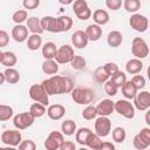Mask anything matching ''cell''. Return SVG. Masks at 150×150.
<instances>
[{
	"label": "cell",
	"mask_w": 150,
	"mask_h": 150,
	"mask_svg": "<svg viewBox=\"0 0 150 150\" xmlns=\"http://www.w3.org/2000/svg\"><path fill=\"white\" fill-rule=\"evenodd\" d=\"M42 87L50 95H61V94H69L74 88V82L70 77L53 75L49 79L42 81Z\"/></svg>",
	"instance_id": "obj_1"
},
{
	"label": "cell",
	"mask_w": 150,
	"mask_h": 150,
	"mask_svg": "<svg viewBox=\"0 0 150 150\" xmlns=\"http://www.w3.org/2000/svg\"><path fill=\"white\" fill-rule=\"evenodd\" d=\"M70 96L76 104L86 105L91 103V101L94 100V91L86 87H76V88L74 87L73 90L70 91Z\"/></svg>",
	"instance_id": "obj_2"
},
{
	"label": "cell",
	"mask_w": 150,
	"mask_h": 150,
	"mask_svg": "<svg viewBox=\"0 0 150 150\" xmlns=\"http://www.w3.org/2000/svg\"><path fill=\"white\" fill-rule=\"evenodd\" d=\"M114 110L128 120L135 117V107L128 100H118L117 102H114Z\"/></svg>",
	"instance_id": "obj_3"
},
{
	"label": "cell",
	"mask_w": 150,
	"mask_h": 150,
	"mask_svg": "<svg viewBox=\"0 0 150 150\" xmlns=\"http://www.w3.org/2000/svg\"><path fill=\"white\" fill-rule=\"evenodd\" d=\"M131 53L135 57L142 60L149 55V47L144 39L134 38L131 41Z\"/></svg>",
	"instance_id": "obj_4"
},
{
	"label": "cell",
	"mask_w": 150,
	"mask_h": 150,
	"mask_svg": "<svg viewBox=\"0 0 150 150\" xmlns=\"http://www.w3.org/2000/svg\"><path fill=\"white\" fill-rule=\"evenodd\" d=\"M29 97L35 101L39 102L43 105H48L49 103V95L47 94V91L45 90V88L42 87V84H33L29 88Z\"/></svg>",
	"instance_id": "obj_5"
},
{
	"label": "cell",
	"mask_w": 150,
	"mask_h": 150,
	"mask_svg": "<svg viewBox=\"0 0 150 150\" xmlns=\"http://www.w3.org/2000/svg\"><path fill=\"white\" fill-rule=\"evenodd\" d=\"M129 25L134 30H136L138 33H144L149 27V20L143 14L132 13L129 19Z\"/></svg>",
	"instance_id": "obj_6"
},
{
	"label": "cell",
	"mask_w": 150,
	"mask_h": 150,
	"mask_svg": "<svg viewBox=\"0 0 150 150\" xmlns=\"http://www.w3.org/2000/svg\"><path fill=\"white\" fill-rule=\"evenodd\" d=\"M73 12L75 13L76 18L80 20H88L91 16V11L88 6L86 0H74L73 1Z\"/></svg>",
	"instance_id": "obj_7"
},
{
	"label": "cell",
	"mask_w": 150,
	"mask_h": 150,
	"mask_svg": "<svg viewBox=\"0 0 150 150\" xmlns=\"http://www.w3.org/2000/svg\"><path fill=\"white\" fill-rule=\"evenodd\" d=\"M34 120H35V117L29 111H25V112H20L18 115H15L13 117V124L16 129L25 130L34 123Z\"/></svg>",
	"instance_id": "obj_8"
},
{
	"label": "cell",
	"mask_w": 150,
	"mask_h": 150,
	"mask_svg": "<svg viewBox=\"0 0 150 150\" xmlns=\"http://www.w3.org/2000/svg\"><path fill=\"white\" fill-rule=\"evenodd\" d=\"M74 55H75V52H74V48L71 46L62 45L61 47L57 48V52H56L54 60L59 64H64V63H69Z\"/></svg>",
	"instance_id": "obj_9"
},
{
	"label": "cell",
	"mask_w": 150,
	"mask_h": 150,
	"mask_svg": "<svg viewBox=\"0 0 150 150\" xmlns=\"http://www.w3.org/2000/svg\"><path fill=\"white\" fill-rule=\"evenodd\" d=\"M95 134H97L100 137H107L111 131V121L108 118V116H98L95 120Z\"/></svg>",
	"instance_id": "obj_10"
},
{
	"label": "cell",
	"mask_w": 150,
	"mask_h": 150,
	"mask_svg": "<svg viewBox=\"0 0 150 150\" xmlns=\"http://www.w3.org/2000/svg\"><path fill=\"white\" fill-rule=\"evenodd\" d=\"M21 141H22V135L19 131V129H13V130L8 129L1 134V142L6 145L18 146Z\"/></svg>",
	"instance_id": "obj_11"
},
{
	"label": "cell",
	"mask_w": 150,
	"mask_h": 150,
	"mask_svg": "<svg viewBox=\"0 0 150 150\" xmlns=\"http://www.w3.org/2000/svg\"><path fill=\"white\" fill-rule=\"evenodd\" d=\"M134 100V107L139 111H145L150 108V94L146 90H141L136 93Z\"/></svg>",
	"instance_id": "obj_12"
},
{
	"label": "cell",
	"mask_w": 150,
	"mask_h": 150,
	"mask_svg": "<svg viewBox=\"0 0 150 150\" xmlns=\"http://www.w3.org/2000/svg\"><path fill=\"white\" fill-rule=\"evenodd\" d=\"M64 141V137H63V134L60 132V131H52L46 141H45V148L47 150H57L60 149L61 144L63 143Z\"/></svg>",
	"instance_id": "obj_13"
},
{
	"label": "cell",
	"mask_w": 150,
	"mask_h": 150,
	"mask_svg": "<svg viewBox=\"0 0 150 150\" xmlns=\"http://www.w3.org/2000/svg\"><path fill=\"white\" fill-rule=\"evenodd\" d=\"M71 45L75 47V48H79V49H82L84 47H87L89 40H88V36L86 34L84 30H81V29H77L75 30L73 34H71Z\"/></svg>",
	"instance_id": "obj_14"
},
{
	"label": "cell",
	"mask_w": 150,
	"mask_h": 150,
	"mask_svg": "<svg viewBox=\"0 0 150 150\" xmlns=\"http://www.w3.org/2000/svg\"><path fill=\"white\" fill-rule=\"evenodd\" d=\"M40 23H41V28L47 32L50 33H59V27H57V18L50 16V15H46L42 19H40Z\"/></svg>",
	"instance_id": "obj_15"
},
{
	"label": "cell",
	"mask_w": 150,
	"mask_h": 150,
	"mask_svg": "<svg viewBox=\"0 0 150 150\" xmlns=\"http://www.w3.org/2000/svg\"><path fill=\"white\" fill-rule=\"evenodd\" d=\"M96 111L98 116H109L114 112V102L110 98L102 100L96 105Z\"/></svg>",
	"instance_id": "obj_16"
},
{
	"label": "cell",
	"mask_w": 150,
	"mask_h": 150,
	"mask_svg": "<svg viewBox=\"0 0 150 150\" xmlns=\"http://www.w3.org/2000/svg\"><path fill=\"white\" fill-rule=\"evenodd\" d=\"M12 38L16 42H23L28 38V28L27 26H23L22 23L15 25L12 28Z\"/></svg>",
	"instance_id": "obj_17"
},
{
	"label": "cell",
	"mask_w": 150,
	"mask_h": 150,
	"mask_svg": "<svg viewBox=\"0 0 150 150\" xmlns=\"http://www.w3.org/2000/svg\"><path fill=\"white\" fill-rule=\"evenodd\" d=\"M48 117L53 121H59L61 120L64 114H66V108L62 104H52L48 107V109L46 110Z\"/></svg>",
	"instance_id": "obj_18"
},
{
	"label": "cell",
	"mask_w": 150,
	"mask_h": 150,
	"mask_svg": "<svg viewBox=\"0 0 150 150\" xmlns=\"http://www.w3.org/2000/svg\"><path fill=\"white\" fill-rule=\"evenodd\" d=\"M142 69H143V62H142L139 59H137V57L130 59V60H128V62L125 63V71H127L128 74L135 75V74L141 73Z\"/></svg>",
	"instance_id": "obj_19"
},
{
	"label": "cell",
	"mask_w": 150,
	"mask_h": 150,
	"mask_svg": "<svg viewBox=\"0 0 150 150\" xmlns=\"http://www.w3.org/2000/svg\"><path fill=\"white\" fill-rule=\"evenodd\" d=\"M86 34L88 36V40L90 41H97L102 36V28L97 23H91L86 28Z\"/></svg>",
	"instance_id": "obj_20"
},
{
	"label": "cell",
	"mask_w": 150,
	"mask_h": 150,
	"mask_svg": "<svg viewBox=\"0 0 150 150\" xmlns=\"http://www.w3.org/2000/svg\"><path fill=\"white\" fill-rule=\"evenodd\" d=\"M42 71L47 75H55L59 71V63L54 59H45L42 62Z\"/></svg>",
	"instance_id": "obj_21"
},
{
	"label": "cell",
	"mask_w": 150,
	"mask_h": 150,
	"mask_svg": "<svg viewBox=\"0 0 150 150\" xmlns=\"http://www.w3.org/2000/svg\"><path fill=\"white\" fill-rule=\"evenodd\" d=\"M122 41H123V35L120 30H111L109 32L108 36H107V42L110 47L112 48H116V47H120L122 45Z\"/></svg>",
	"instance_id": "obj_22"
},
{
	"label": "cell",
	"mask_w": 150,
	"mask_h": 150,
	"mask_svg": "<svg viewBox=\"0 0 150 150\" xmlns=\"http://www.w3.org/2000/svg\"><path fill=\"white\" fill-rule=\"evenodd\" d=\"M27 28L32 34H40L43 32V29L41 28V23H40V19H38L36 16H29L27 20Z\"/></svg>",
	"instance_id": "obj_23"
},
{
	"label": "cell",
	"mask_w": 150,
	"mask_h": 150,
	"mask_svg": "<svg viewBox=\"0 0 150 150\" xmlns=\"http://www.w3.org/2000/svg\"><path fill=\"white\" fill-rule=\"evenodd\" d=\"M93 18H94V22L100 25V26H103V25H107L110 20V15L107 11L104 9H96L93 14Z\"/></svg>",
	"instance_id": "obj_24"
},
{
	"label": "cell",
	"mask_w": 150,
	"mask_h": 150,
	"mask_svg": "<svg viewBox=\"0 0 150 150\" xmlns=\"http://www.w3.org/2000/svg\"><path fill=\"white\" fill-rule=\"evenodd\" d=\"M4 75H5V80L7 83L9 84H15L20 81V73L13 68V67H9V68H6V70L4 71Z\"/></svg>",
	"instance_id": "obj_25"
},
{
	"label": "cell",
	"mask_w": 150,
	"mask_h": 150,
	"mask_svg": "<svg viewBox=\"0 0 150 150\" xmlns=\"http://www.w3.org/2000/svg\"><path fill=\"white\" fill-rule=\"evenodd\" d=\"M121 89H122V94H123V96L127 98V100H132L134 97H135V95H136V93L138 91L137 90V88L134 86V83L129 80H127L125 81V83L121 87Z\"/></svg>",
	"instance_id": "obj_26"
},
{
	"label": "cell",
	"mask_w": 150,
	"mask_h": 150,
	"mask_svg": "<svg viewBox=\"0 0 150 150\" xmlns=\"http://www.w3.org/2000/svg\"><path fill=\"white\" fill-rule=\"evenodd\" d=\"M27 47L29 50H38L40 47H42V38L40 34H32L27 38Z\"/></svg>",
	"instance_id": "obj_27"
},
{
	"label": "cell",
	"mask_w": 150,
	"mask_h": 150,
	"mask_svg": "<svg viewBox=\"0 0 150 150\" xmlns=\"http://www.w3.org/2000/svg\"><path fill=\"white\" fill-rule=\"evenodd\" d=\"M57 27H59V33L68 32L73 27V19L68 15L59 16L57 18Z\"/></svg>",
	"instance_id": "obj_28"
},
{
	"label": "cell",
	"mask_w": 150,
	"mask_h": 150,
	"mask_svg": "<svg viewBox=\"0 0 150 150\" xmlns=\"http://www.w3.org/2000/svg\"><path fill=\"white\" fill-rule=\"evenodd\" d=\"M56 52H57L56 45L54 42H52V41L46 42L42 46V56L45 59H54L55 55H56Z\"/></svg>",
	"instance_id": "obj_29"
},
{
	"label": "cell",
	"mask_w": 150,
	"mask_h": 150,
	"mask_svg": "<svg viewBox=\"0 0 150 150\" xmlns=\"http://www.w3.org/2000/svg\"><path fill=\"white\" fill-rule=\"evenodd\" d=\"M93 131L89 128H80L79 130L75 131V139L80 145H86L88 136L91 134Z\"/></svg>",
	"instance_id": "obj_30"
},
{
	"label": "cell",
	"mask_w": 150,
	"mask_h": 150,
	"mask_svg": "<svg viewBox=\"0 0 150 150\" xmlns=\"http://www.w3.org/2000/svg\"><path fill=\"white\" fill-rule=\"evenodd\" d=\"M61 131L66 136H71L76 131V123L73 120H66L61 124Z\"/></svg>",
	"instance_id": "obj_31"
},
{
	"label": "cell",
	"mask_w": 150,
	"mask_h": 150,
	"mask_svg": "<svg viewBox=\"0 0 150 150\" xmlns=\"http://www.w3.org/2000/svg\"><path fill=\"white\" fill-rule=\"evenodd\" d=\"M86 145L89 146L90 149H94V150H101V145H102L101 137H100L97 134L91 132V134L88 136V139H87Z\"/></svg>",
	"instance_id": "obj_32"
},
{
	"label": "cell",
	"mask_w": 150,
	"mask_h": 150,
	"mask_svg": "<svg viewBox=\"0 0 150 150\" xmlns=\"http://www.w3.org/2000/svg\"><path fill=\"white\" fill-rule=\"evenodd\" d=\"M46 105H43V104H41V103H39V102H35V103H33L32 105H30V108H29V112L35 117V118H40V117H42L45 114H46Z\"/></svg>",
	"instance_id": "obj_33"
},
{
	"label": "cell",
	"mask_w": 150,
	"mask_h": 150,
	"mask_svg": "<svg viewBox=\"0 0 150 150\" xmlns=\"http://www.w3.org/2000/svg\"><path fill=\"white\" fill-rule=\"evenodd\" d=\"M16 62H18V57L13 52H4V59L1 61V63L5 67H7V68L13 67L16 64Z\"/></svg>",
	"instance_id": "obj_34"
},
{
	"label": "cell",
	"mask_w": 150,
	"mask_h": 150,
	"mask_svg": "<svg viewBox=\"0 0 150 150\" xmlns=\"http://www.w3.org/2000/svg\"><path fill=\"white\" fill-rule=\"evenodd\" d=\"M122 5L128 13H137L141 8V0H124Z\"/></svg>",
	"instance_id": "obj_35"
},
{
	"label": "cell",
	"mask_w": 150,
	"mask_h": 150,
	"mask_svg": "<svg viewBox=\"0 0 150 150\" xmlns=\"http://www.w3.org/2000/svg\"><path fill=\"white\" fill-rule=\"evenodd\" d=\"M69 63L71 64V67H73L75 70H82V69H84L86 66H87L86 59H84L83 56H81V55H74L73 59H71V61H70Z\"/></svg>",
	"instance_id": "obj_36"
},
{
	"label": "cell",
	"mask_w": 150,
	"mask_h": 150,
	"mask_svg": "<svg viewBox=\"0 0 150 150\" xmlns=\"http://www.w3.org/2000/svg\"><path fill=\"white\" fill-rule=\"evenodd\" d=\"M94 79L98 83H104L107 80H109V75L107 74V71H105V69H104L103 66H100V67H97L95 69V71H94Z\"/></svg>",
	"instance_id": "obj_37"
},
{
	"label": "cell",
	"mask_w": 150,
	"mask_h": 150,
	"mask_svg": "<svg viewBox=\"0 0 150 150\" xmlns=\"http://www.w3.org/2000/svg\"><path fill=\"white\" fill-rule=\"evenodd\" d=\"M13 108L6 104H0V122L8 121L13 117Z\"/></svg>",
	"instance_id": "obj_38"
},
{
	"label": "cell",
	"mask_w": 150,
	"mask_h": 150,
	"mask_svg": "<svg viewBox=\"0 0 150 150\" xmlns=\"http://www.w3.org/2000/svg\"><path fill=\"white\" fill-rule=\"evenodd\" d=\"M112 139L116 142V143H123L125 141V137H127V132H125V129L122 128V127H116L115 129H112Z\"/></svg>",
	"instance_id": "obj_39"
},
{
	"label": "cell",
	"mask_w": 150,
	"mask_h": 150,
	"mask_svg": "<svg viewBox=\"0 0 150 150\" xmlns=\"http://www.w3.org/2000/svg\"><path fill=\"white\" fill-rule=\"evenodd\" d=\"M110 81H111L117 88H121V87L125 83V81H127V75H125V73L118 70V71L115 73L112 76H110Z\"/></svg>",
	"instance_id": "obj_40"
},
{
	"label": "cell",
	"mask_w": 150,
	"mask_h": 150,
	"mask_svg": "<svg viewBox=\"0 0 150 150\" xmlns=\"http://www.w3.org/2000/svg\"><path fill=\"white\" fill-rule=\"evenodd\" d=\"M27 19H28V13H27L26 9H18V11H15V12L13 13V15H12V20H13L16 25L25 22Z\"/></svg>",
	"instance_id": "obj_41"
},
{
	"label": "cell",
	"mask_w": 150,
	"mask_h": 150,
	"mask_svg": "<svg viewBox=\"0 0 150 150\" xmlns=\"http://www.w3.org/2000/svg\"><path fill=\"white\" fill-rule=\"evenodd\" d=\"M82 117L87 121L94 120L97 117V111H96V107L94 105H87L83 110H82Z\"/></svg>",
	"instance_id": "obj_42"
},
{
	"label": "cell",
	"mask_w": 150,
	"mask_h": 150,
	"mask_svg": "<svg viewBox=\"0 0 150 150\" xmlns=\"http://www.w3.org/2000/svg\"><path fill=\"white\" fill-rule=\"evenodd\" d=\"M103 86H104V91H105V94L108 96H115L117 94V91H118V88L110 80H107L103 83Z\"/></svg>",
	"instance_id": "obj_43"
},
{
	"label": "cell",
	"mask_w": 150,
	"mask_h": 150,
	"mask_svg": "<svg viewBox=\"0 0 150 150\" xmlns=\"http://www.w3.org/2000/svg\"><path fill=\"white\" fill-rule=\"evenodd\" d=\"M130 81L134 83V86L137 88V90L143 89V88L145 87V84H146V82H145V77L142 76V75H137V74H135Z\"/></svg>",
	"instance_id": "obj_44"
},
{
	"label": "cell",
	"mask_w": 150,
	"mask_h": 150,
	"mask_svg": "<svg viewBox=\"0 0 150 150\" xmlns=\"http://www.w3.org/2000/svg\"><path fill=\"white\" fill-rule=\"evenodd\" d=\"M137 135L148 146H150V129L149 128H142Z\"/></svg>",
	"instance_id": "obj_45"
},
{
	"label": "cell",
	"mask_w": 150,
	"mask_h": 150,
	"mask_svg": "<svg viewBox=\"0 0 150 150\" xmlns=\"http://www.w3.org/2000/svg\"><path fill=\"white\" fill-rule=\"evenodd\" d=\"M18 146H19L20 150H35V149H36V145H35V143H34L32 139L21 141Z\"/></svg>",
	"instance_id": "obj_46"
},
{
	"label": "cell",
	"mask_w": 150,
	"mask_h": 150,
	"mask_svg": "<svg viewBox=\"0 0 150 150\" xmlns=\"http://www.w3.org/2000/svg\"><path fill=\"white\" fill-rule=\"evenodd\" d=\"M122 4H123L122 0H105L107 8L111 11H118L122 7Z\"/></svg>",
	"instance_id": "obj_47"
},
{
	"label": "cell",
	"mask_w": 150,
	"mask_h": 150,
	"mask_svg": "<svg viewBox=\"0 0 150 150\" xmlns=\"http://www.w3.org/2000/svg\"><path fill=\"white\" fill-rule=\"evenodd\" d=\"M104 69H105V71H107V74L109 75V77L110 76H112L115 73H117L120 69H118V66L116 64V63H114V62H107L104 66Z\"/></svg>",
	"instance_id": "obj_48"
},
{
	"label": "cell",
	"mask_w": 150,
	"mask_h": 150,
	"mask_svg": "<svg viewBox=\"0 0 150 150\" xmlns=\"http://www.w3.org/2000/svg\"><path fill=\"white\" fill-rule=\"evenodd\" d=\"M132 145H134V148L137 149V150H144V149L148 148V145L138 137V135H135V136H134V138H132Z\"/></svg>",
	"instance_id": "obj_49"
},
{
	"label": "cell",
	"mask_w": 150,
	"mask_h": 150,
	"mask_svg": "<svg viewBox=\"0 0 150 150\" xmlns=\"http://www.w3.org/2000/svg\"><path fill=\"white\" fill-rule=\"evenodd\" d=\"M25 9H35L40 5V0H22Z\"/></svg>",
	"instance_id": "obj_50"
},
{
	"label": "cell",
	"mask_w": 150,
	"mask_h": 150,
	"mask_svg": "<svg viewBox=\"0 0 150 150\" xmlns=\"http://www.w3.org/2000/svg\"><path fill=\"white\" fill-rule=\"evenodd\" d=\"M9 42V35L6 30L4 29H0V48L2 47H6Z\"/></svg>",
	"instance_id": "obj_51"
},
{
	"label": "cell",
	"mask_w": 150,
	"mask_h": 150,
	"mask_svg": "<svg viewBox=\"0 0 150 150\" xmlns=\"http://www.w3.org/2000/svg\"><path fill=\"white\" fill-rule=\"evenodd\" d=\"M76 144L71 141H63V143L60 146V150H75Z\"/></svg>",
	"instance_id": "obj_52"
},
{
	"label": "cell",
	"mask_w": 150,
	"mask_h": 150,
	"mask_svg": "<svg viewBox=\"0 0 150 150\" xmlns=\"http://www.w3.org/2000/svg\"><path fill=\"white\" fill-rule=\"evenodd\" d=\"M114 149H115V145L111 142H102L101 150H114Z\"/></svg>",
	"instance_id": "obj_53"
},
{
	"label": "cell",
	"mask_w": 150,
	"mask_h": 150,
	"mask_svg": "<svg viewBox=\"0 0 150 150\" xmlns=\"http://www.w3.org/2000/svg\"><path fill=\"white\" fill-rule=\"evenodd\" d=\"M146 112H145V123L148 124V125H150V111H149V109L148 110H145Z\"/></svg>",
	"instance_id": "obj_54"
},
{
	"label": "cell",
	"mask_w": 150,
	"mask_h": 150,
	"mask_svg": "<svg viewBox=\"0 0 150 150\" xmlns=\"http://www.w3.org/2000/svg\"><path fill=\"white\" fill-rule=\"evenodd\" d=\"M61 5H70V4H73V1L74 0H57Z\"/></svg>",
	"instance_id": "obj_55"
},
{
	"label": "cell",
	"mask_w": 150,
	"mask_h": 150,
	"mask_svg": "<svg viewBox=\"0 0 150 150\" xmlns=\"http://www.w3.org/2000/svg\"><path fill=\"white\" fill-rule=\"evenodd\" d=\"M5 82H6V80H5V75H4V73L0 71V86L4 84Z\"/></svg>",
	"instance_id": "obj_56"
},
{
	"label": "cell",
	"mask_w": 150,
	"mask_h": 150,
	"mask_svg": "<svg viewBox=\"0 0 150 150\" xmlns=\"http://www.w3.org/2000/svg\"><path fill=\"white\" fill-rule=\"evenodd\" d=\"M2 59H4V52H1V50H0V63H1Z\"/></svg>",
	"instance_id": "obj_57"
}]
</instances>
